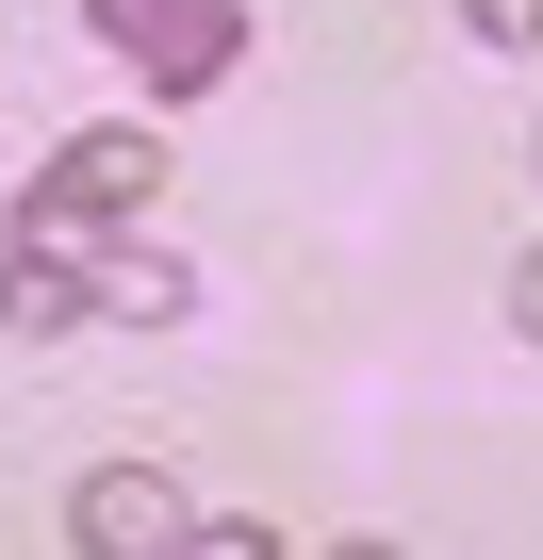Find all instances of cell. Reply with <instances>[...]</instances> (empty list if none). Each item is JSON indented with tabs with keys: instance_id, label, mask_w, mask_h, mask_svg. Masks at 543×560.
Masks as SVG:
<instances>
[{
	"instance_id": "3",
	"label": "cell",
	"mask_w": 543,
	"mask_h": 560,
	"mask_svg": "<svg viewBox=\"0 0 543 560\" xmlns=\"http://www.w3.org/2000/svg\"><path fill=\"white\" fill-rule=\"evenodd\" d=\"M83 314H99L83 298V231H34L17 214V247H0V330L34 347V330H83Z\"/></svg>"
},
{
	"instance_id": "2",
	"label": "cell",
	"mask_w": 543,
	"mask_h": 560,
	"mask_svg": "<svg viewBox=\"0 0 543 560\" xmlns=\"http://www.w3.org/2000/svg\"><path fill=\"white\" fill-rule=\"evenodd\" d=\"M83 18H99L116 67H149V100H198V83L247 67V18H231V0H83Z\"/></svg>"
},
{
	"instance_id": "4",
	"label": "cell",
	"mask_w": 543,
	"mask_h": 560,
	"mask_svg": "<svg viewBox=\"0 0 543 560\" xmlns=\"http://www.w3.org/2000/svg\"><path fill=\"white\" fill-rule=\"evenodd\" d=\"M67 527H83L99 560H149V544H181V478H165V462H99Z\"/></svg>"
},
{
	"instance_id": "7",
	"label": "cell",
	"mask_w": 543,
	"mask_h": 560,
	"mask_svg": "<svg viewBox=\"0 0 543 560\" xmlns=\"http://www.w3.org/2000/svg\"><path fill=\"white\" fill-rule=\"evenodd\" d=\"M510 330H543V247H527V264H510Z\"/></svg>"
},
{
	"instance_id": "5",
	"label": "cell",
	"mask_w": 543,
	"mask_h": 560,
	"mask_svg": "<svg viewBox=\"0 0 543 560\" xmlns=\"http://www.w3.org/2000/svg\"><path fill=\"white\" fill-rule=\"evenodd\" d=\"M83 298H99L116 330H165L198 280H181V247H149V231H132V247H99V264H83Z\"/></svg>"
},
{
	"instance_id": "1",
	"label": "cell",
	"mask_w": 543,
	"mask_h": 560,
	"mask_svg": "<svg viewBox=\"0 0 543 560\" xmlns=\"http://www.w3.org/2000/svg\"><path fill=\"white\" fill-rule=\"evenodd\" d=\"M149 198H165V149H149V116H99V132H67V149H50V182H34L17 214H34V231H132Z\"/></svg>"
},
{
	"instance_id": "6",
	"label": "cell",
	"mask_w": 543,
	"mask_h": 560,
	"mask_svg": "<svg viewBox=\"0 0 543 560\" xmlns=\"http://www.w3.org/2000/svg\"><path fill=\"white\" fill-rule=\"evenodd\" d=\"M477 18V50H543V0H461Z\"/></svg>"
}]
</instances>
